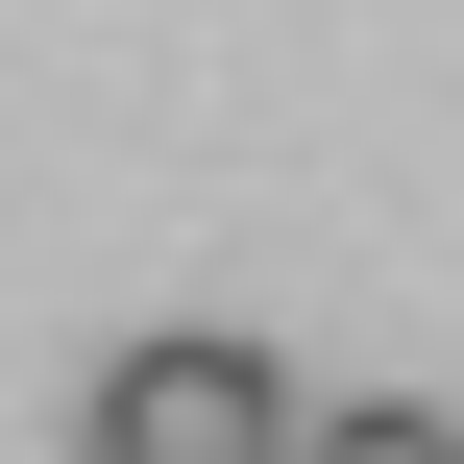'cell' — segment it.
Instances as JSON below:
<instances>
[{
	"mask_svg": "<svg viewBox=\"0 0 464 464\" xmlns=\"http://www.w3.org/2000/svg\"><path fill=\"white\" fill-rule=\"evenodd\" d=\"M294 464H464V416H416V392H367V416H294Z\"/></svg>",
	"mask_w": 464,
	"mask_h": 464,
	"instance_id": "cell-2",
	"label": "cell"
},
{
	"mask_svg": "<svg viewBox=\"0 0 464 464\" xmlns=\"http://www.w3.org/2000/svg\"><path fill=\"white\" fill-rule=\"evenodd\" d=\"M73 464H294V367H269V343H220V318H171V343H122V367H98Z\"/></svg>",
	"mask_w": 464,
	"mask_h": 464,
	"instance_id": "cell-1",
	"label": "cell"
}]
</instances>
